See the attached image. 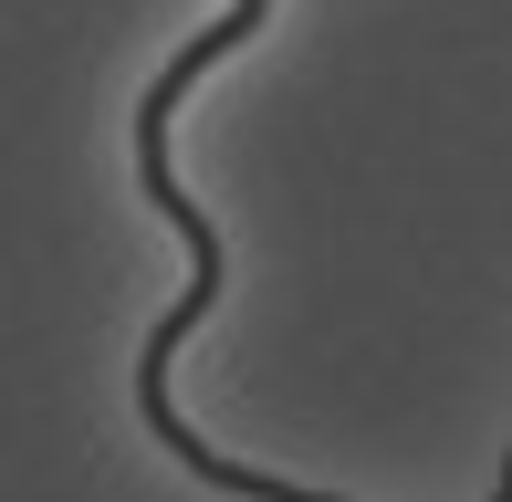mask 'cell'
<instances>
[{"label":"cell","instance_id":"1","mask_svg":"<svg viewBox=\"0 0 512 502\" xmlns=\"http://www.w3.org/2000/svg\"><path fill=\"white\" fill-rule=\"evenodd\" d=\"M262 21H272V0H230V11L209 21V32H189L168 63H157L147 105H136V189H147L157 210L178 220V241H189V262H199V272H189V293H178V314H157V335H147V367H136V408H147V429H157V440H168L189 471H199L209 492H230V502H324L314 482H272V471H251V461H230V450H209L199 429L168 408V356L189 346V325H199L209 304H220V272H230V262H220V231H209V210H199L189 189H178V168H168V116H178V95H189L209 63H230L251 32H262Z\"/></svg>","mask_w":512,"mask_h":502}]
</instances>
